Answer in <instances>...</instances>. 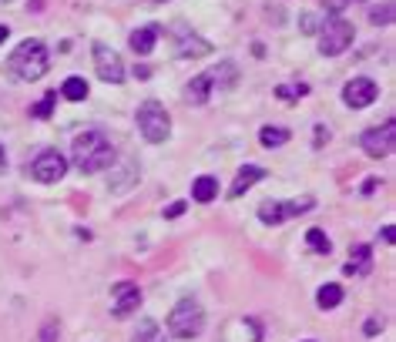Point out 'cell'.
I'll list each match as a JSON object with an SVG mask.
<instances>
[{
    "label": "cell",
    "instance_id": "cell-33",
    "mask_svg": "<svg viewBox=\"0 0 396 342\" xmlns=\"http://www.w3.org/2000/svg\"><path fill=\"white\" fill-rule=\"evenodd\" d=\"M383 242H386V245H393V242H396V228H393V225H383Z\"/></svg>",
    "mask_w": 396,
    "mask_h": 342
},
{
    "label": "cell",
    "instance_id": "cell-28",
    "mask_svg": "<svg viewBox=\"0 0 396 342\" xmlns=\"http://www.w3.org/2000/svg\"><path fill=\"white\" fill-rule=\"evenodd\" d=\"M57 336H61V322L51 315V319L41 326V336H37V339H41V342H57Z\"/></svg>",
    "mask_w": 396,
    "mask_h": 342
},
{
    "label": "cell",
    "instance_id": "cell-39",
    "mask_svg": "<svg viewBox=\"0 0 396 342\" xmlns=\"http://www.w3.org/2000/svg\"><path fill=\"white\" fill-rule=\"evenodd\" d=\"M0 4H11V0H0Z\"/></svg>",
    "mask_w": 396,
    "mask_h": 342
},
{
    "label": "cell",
    "instance_id": "cell-30",
    "mask_svg": "<svg viewBox=\"0 0 396 342\" xmlns=\"http://www.w3.org/2000/svg\"><path fill=\"white\" fill-rule=\"evenodd\" d=\"M363 332H366V336H376V332H383V319H376V315H369L366 322H363Z\"/></svg>",
    "mask_w": 396,
    "mask_h": 342
},
{
    "label": "cell",
    "instance_id": "cell-36",
    "mask_svg": "<svg viewBox=\"0 0 396 342\" xmlns=\"http://www.w3.org/2000/svg\"><path fill=\"white\" fill-rule=\"evenodd\" d=\"M135 78H138V81H148V78H151V68H145V64H141V68H135Z\"/></svg>",
    "mask_w": 396,
    "mask_h": 342
},
{
    "label": "cell",
    "instance_id": "cell-41",
    "mask_svg": "<svg viewBox=\"0 0 396 342\" xmlns=\"http://www.w3.org/2000/svg\"><path fill=\"white\" fill-rule=\"evenodd\" d=\"M346 4H353V0H346Z\"/></svg>",
    "mask_w": 396,
    "mask_h": 342
},
{
    "label": "cell",
    "instance_id": "cell-6",
    "mask_svg": "<svg viewBox=\"0 0 396 342\" xmlns=\"http://www.w3.org/2000/svg\"><path fill=\"white\" fill-rule=\"evenodd\" d=\"M359 145H363V151H366L369 158H390V154H393V145H396L393 118H390V121H383V124H376V128H366L363 138H359Z\"/></svg>",
    "mask_w": 396,
    "mask_h": 342
},
{
    "label": "cell",
    "instance_id": "cell-16",
    "mask_svg": "<svg viewBox=\"0 0 396 342\" xmlns=\"http://www.w3.org/2000/svg\"><path fill=\"white\" fill-rule=\"evenodd\" d=\"M208 81H212V87H232L235 81H239V68H235V61H222L219 68L208 71Z\"/></svg>",
    "mask_w": 396,
    "mask_h": 342
},
{
    "label": "cell",
    "instance_id": "cell-4",
    "mask_svg": "<svg viewBox=\"0 0 396 342\" xmlns=\"http://www.w3.org/2000/svg\"><path fill=\"white\" fill-rule=\"evenodd\" d=\"M138 131H141V138L151 141V145L168 141V135H172V114L164 111L162 101H145V104L138 108Z\"/></svg>",
    "mask_w": 396,
    "mask_h": 342
},
{
    "label": "cell",
    "instance_id": "cell-23",
    "mask_svg": "<svg viewBox=\"0 0 396 342\" xmlns=\"http://www.w3.org/2000/svg\"><path fill=\"white\" fill-rule=\"evenodd\" d=\"M306 245L313 248V252H319V255H329V252H332V238H329L323 228H309V232H306Z\"/></svg>",
    "mask_w": 396,
    "mask_h": 342
},
{
    "label": "cell",
    "instance_id": "cell-37",
    "mask_svg": "<svg viewBox=\"0 0 396 342\" xmlns=\"http://www.w3.org/2000/svg\"><path fill=\"white\" fill-rule=\"evenodd\" d=\"M7 171V151H4V145H0V175Z\"/></svg>",
    "mask_w": 396,
    "mask_h": 342
},
{
    "label": "cell",
    "instance_id": "cell-34",
    "mask_svg": "<svg viewBox=\"0 0 396 342\" xmlns=\"http://www.w3.org/2000/svg\"><path fill=\"white\" fill-rule=\"evenodd\" d=\"M326 7L332 11V17H340V11L346 7V0H326Z\"/></svg>",
    "mask_w": 396,
    "mask_h": 342
},
{
    "label": "cell",
    "instance_id": "cell-38",
    "mask_svg": "<svg viewBox=\"0 0 396 342\" xmlns=\"http://www.w3.org/2000/svg\"><path fill=\"white\" fill-rule=\"evenodd\" d=\"M7 34H11V30H7V28H4V24H0V44L7 41Z\"/></svg>",
    "mask_w": 396,
    "mask_h": 342
},
{
    "label": "cell",
    "instance_id": "cell-2",
    "mask_svg": "<svg viewBox=\"0 0 396 342\" xmlns=\"http://www.w3.org/2000/svg\"><path fill=\"white\" fill-rule=\"evenodd\" d=\"M47 64H51V57H47V47L41 41H20L14 47V54L7 61V71L14 74V81H41L44 74H47Z\"/></svg>",
    "mask_w": 396,
    "mask_h": 342
},
{
    "label": "cell",
    "instance_id": "cell-31",
    "mask_svg": "<svg viewBox=\"0 0 396 342\" xmlns=\"http://www.w3.org/2000/svg\"><path fill=\"white\" fill-rule=\"evenodd\" d=\"M185 208H188V202H172V205L164 208V219H178V215H185Z\"/></svg>",
    "mask_w": 396,
    "mask_h": 342
},
{
    "label": "cell",
    "instance_id": "cell-19",
    "mask_svg": "<svg viewBox=\"0 0 396 342\" xmlns=\"http://www.w3.org/2000/svg\"><path fill=\"white\" fill-rule=\"evenodd\" d=\"M289 128H282V124H265L259 131V141H262V148H282L289 141Z\"/></svg>",
    "mask_w": 396,
    "mask_h": 342
},
{
    "label": "cell",
    "instance_id": "cell-11",
    "mask_svg": "<svg viewBox=\"0 0 396 342\" xmlns=\"http://www.w3.org/2000/svg\"><path fill=\"white\" fill-rule=\"evenodd\" d=\"M141 178V168H138V161H124L114 175H111V181H108V192H114V195H124L135 181Z\"/></svg>",
    "mask_w": 396,
    "mask_h": 342
},
{
    "label": "cell",
    "instance_id": "cell-7",
    "mask_svg": "<svg viewBox=\"0 0 396 342\" xmlns=\"http://www.w3.org/2000/svg\"><path fill=\"white\" fill-rule=\"evenodd\" d=\"M64 171H68V158L54 148L41 151V154L30 161V178L41 181V185H54V181H61L64 178Z\"/></svg>",
    "mask_w": 396,
    "mask_h": 342
},
{
    "label": "cell",
    "instance_id": "cell-18",
    "mask_svg": "<svg viewBox=\"0 0 396 342\" xmlns=\"http://www.w3.org/2000/svg\"><path fill=\"white\" fill-rule=\"evenodd\" d=\"M369 259H373V248L359 242V245L349 248V265H346L342 272H346V275H353V272H369Z\"/></svg>",
    "mask_w": 396,
    "mask_h": 342
},
{
    "label": "cell",
    "instance_id": "cell-14",
    "mask_svg": "<svg viewBox=\"0 0 396 342\" xmlns=\"http://www.w3.org/2000/svg\"><path fill=\"white\" fill-rule=\"evenodd\" d=\"M158 34H162V28L158 24H148V28H138L135 34H131V51L135 54H151L155 51V41H158Z\"/></svg>",
    "mask_w": 396,
    "mask_h": 342
},
{
    "label": "cell",
    "instance_id": "cell-1",
    "mask_svg": "<svg viewBox=\"0 0 396 342\" xmlns=\"http://www.w3.org/2000/svg\"><path fill=\"white\" fill-rule=\"evenodd\" d=\"M71 154H74L78 171H84V175L108 171V168H114V161H118V154H114V148H111L108 135L97 131V128H88V131H81V135L74 138Z\"/></svg>",
    "mask_w": 396,
    "mask_h": 342
},
{
    "label": "cell",
    "instance_id": "cell-24",
    "mask_svg": "<svg viewBox=\"0 0 396 342\" xmlns=\"http://www.w3.org/2000/svg\"><path fill=\"white\" fill-rule=\"evenodd\" d=\"M61 94H64V101H84L88 97V81L84 78H68L61 84Z\"/></svg>",
    "mask_w": 396,
    "mask_h": 342
},
{
    "label": "cell",
    "instance_id": "cell-26",
    "mask_svg": "<svg viewBox=\"0 0 396 342\" xmlns=\"http://www.w3.org/2000/svg\"><path fill=\"white\" fill-rule=\"evenodd\" d=\"M309 94V84H279V87H275V97H279V101H296V97H306Z\"/></svg>",
    "mask_w": 396,
    "mask_h": 342
},
{
    "label": "cell",
    "instance_id": "cell-17",
    "mask_svg": "<svg viewBox=\"0 0 396 342\" xmlns=\"http://www.w3.org/2000/svg\"><path fill=\"white\" fill-rule=\"evenodd\" d=\"M215 195H219V181L212 178V175H202V178L191 181V198H195V202L208 205V202H212Z\"/></svg>",
    "mask_w": 396,
    "mask_h": 342
},
{
    "label": "cell",
    "instance_id": "cell-9",
    "mask_svg": "<svg viewBox=\"0 0 396 342\" xmlns=\"http://www.w3.org/2000/svg\"><path fill=\"white\" fill-rule=\"evenodd\" d=\"M141 288L135 286V282H118V286L111 288V312H114V319H128L131 312H138L141 309Z\"/></svg>",
    "mask_w": 396,
    "mask_h": 342
},
{
    "label": "cell",
    "instance_id": "cell-3",
    "mask_svg": "<svg viewBox=\"0 0 396 342\" xmlns=\"http://www.w3.org/2000/svg\"><path fill=\"white\" fill-rule=\"evenodd\" d=\"M202 329H205V309H202V302L191 299V295L178 299L175 309L168 312V332L175 339H198Z\"/></svg>",
    "mask_w": 396,
    "mask_h": 342
},
{
    "label": "cell",
    "instance_id": "cell-40",
    "mask_svg": "<svg viewBox=\"0 0 396 342\" xmlns=\"http://www.w3.org/2000/svg\"><path fill=\"white\" fill-rule=\"evenodd\" d=\"M306 342H316V339H306Z\"/></svg>",
    "mask_w": 396,
    "mask_h": 342
},
{
    "label": "cell",
    "instance_id": "cell-35",
    "mask_svg": "<svg viewBox=\"0 0 396 342\" xmlns=\"http://www.w3.org/2000/svg\"><path fill=\"white\" fill-rule=\"evenodd\" d=\"M376 185H380V178H366L363 181V195H373L376 192Z\"/></svg>",
    "mask_w": 396,
    "mask_h": 342
},
{
    "label": "cell",
    "instance_id": "cell-20",
    "mask_svg": "<svg viewBox=\"0 0 396 342\" xmlns=\"http://www.w3.org/2000/svg\"><path fill=\"white\" fill-rule=\"evenodd\" d=\"M131 342H168V339H164L162 326H158L155 319H141L135 329V336H131Z\"/></svg>",
    "mask_w": 396,
    "mask_h": 342
},
{
    "label": "cell",
    "instance_id": "cell-22",
    "mask_svg": "<svg viewBox=\"0 0 396 342\" xmlns=\"http://www.w3.org/2000/svg\"><path fill=\"white\" fill-rule=\"evenodd\" d=\"M259 221L262 225H279V221H286V208H282V202H262Z\"/></svg>",
    "mask_w": 396,
    "mask_h": 342
},
{
    "label": "cell",
    "instance_id": "cell-13",
    "mask_svg": "<svg viewBox=\"0 0 396 342\" xmlns=\"http://www.w3.org/2000/svg\"><path fill=\"white\" fill-rule=\"evenodd\" d=\"M212 81H208V71L205 74H195L188 81V87H185V97H188V104H195V108H202V104H208V97H212Z\"/></svg>",
    "mask_w": 396,
    "mask_h": 342
},
{
    "label": "cell",
    "instance_id": "cell-27",
    "mask_svg": "<svg viewBox=\"0 0 396 342\" xmlns=\"http://www.w3.org/2000/svg\"><path fill=\"white\" fill-rule=\"evenodd\" d=\"M54 104H57V94L51 91V94H44L34 108H30V118H51V111H54Z\"/></svg>",
    "mask_w": 396,
    "mask_h": 342
},
{
    "label": "cell",
    "instance_id": "cell-12",
    "mask_svg": "<svg viewBox=\"0 0 396 342\" xmlns=\"http://www.w3.org/2000/svg\"><path fill=\"white\" fill-rule=\"evenodd\" d=\"M265 178V168H259V164H246L239 175H235V181H232V188H229V198H242V195L256 185V181H262Z\"/></svg>",
    "mask_w": 396,
    "mask_h": 342
},
{
    "label": "cell",
    "instance_id": "cell-32",
    "mask_svg": "<svg viewBox=\"0 0 396 342\" xmlns=\"http://www.w3.org/2000/svg\"><path fill=\"white\" fill-rule=\"evenodd\" d=\"M326 141H329V131H326V124H316V141H313V145H316V148H323V145H326Z\"/></svg>",
    "mask_w": 396,
    "mask_h": 342
},
{
    "label": "cell",
    "instance_id": "cell-15",
    "mask_svg": "<svg viewBox=\"0 0 396 342\" xmlns=\"http://www.w3.org/2000/svg\"><path fill=\"white\" fill-rule=\"evenodd\" d=\"M178 54L181 57H205V54H212V44L205 41V37H198V34H181L178 37Z\"/></svg>",
    "mask_w": 396,
    "mask_h": 342
},
{
    "label": "cell",
    "instance_id": "cell-5",
    "mask_svg": "<svg viewBox=\"0 0 396 342\" xmlns=\"http://www.w3.org/2000/svg\"><path fill=\"white\" fill-rule=\"evenodd\" d=\"M356 30L349 20H342V17H329L326 24L319 28V54L323 57H340L349 44H353Z\"/></svg>",
    "mask_w": 396,
    "mask_h": 342
},
{
    "label": "cell",
    "instance_id": "cell-8",
    "mask_svg": "<svg viewBox=\"0 0 396 342\" xmlns=\"http://www.w3.org/2000/svg\"><path fill=\"white\" fill-rule=\"evenodd\" d=\"M91 51H95V71L101 81L108 84H121L124 81V61L118 57V51H111L108 44H91Z\"/></svg>",
    "mask_w": 396,
    "mask_h": 342
},
{
    "label": "cell",
    "instance_id": "cell-21",
    "mask_svg": "<svg viewBox=\"0 0 396 342\" xmlns=\"http://www.w3.org/2000/svg\"><path fill=\"white\" fill-rule=\"evenodd\" d=\"M340 302H342V286H336V282H329V286H323L316 292V305L319 309H336Z\"/></svg>",
    "mask_w": 396,
    "mask_h": 342
},
{
    "label": "cell",
    "instance_id": "cell-25",
    "mask_svg": "<svg viewBox=\"0 0 396 342\" xmlns=\"http://www.w3.org/2000/svg\"><path fill=\"white\" fill-rule=\"evenodd\" d=\"M369 24H376V28L393 24V0H386V4H380V7H373V11H369Z\"/></svg>",
    "mask_w": 396,
    "mask_h": 342
},
{
    "label": "cell",
    "instance_id": "cell-10",
    "mask_svg": "<svg viewBox=\"0 0 396 342\" xmlns=\"http://www.w3.org/2000/svg\"><path fill=\"white\" fill-rule=\"evenodd\" d=\"M380 94V87L373 78H353V81H346L342 87V101L349 104V108H369L373 101Z\"/></svg>",
    "mask_w": 396,
    "mask_h": 342
},
{
    "label": "cell",
    "instance_id": "cell-29",
    "mask_svg": "<svg viewBox=\"0 0 396 342\" xmlns=\"http://www.w3.org/2000/svg\"><path fill=\"white\" fill-rule=\"evenodd\" d=\"M299 30H302V34H316V30H319V20H316V14H302L299 17Z\"/></svg>",
    "mask_w": 396,
    "mask_h": 342
}]
</instances>
